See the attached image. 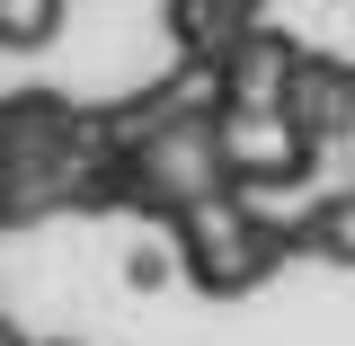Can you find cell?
I'll return each instance as SVG.
<instances>
[{"label":"cell","instance_id":"obj_2","mask_svg":"<svg viewBox=\"0 0 355 346\" xmlns=\"http://www.w3.org/2000/svg\"><path fill=\"white\" fill-rule=\"evenodd\" d=\"M169 266L205 302H249L293 266V214H275L258 196H214L187 222H169Z\"/></svg>","mask_w":355,"mask_h":346},{"label":"cell","instance_id":"obj_5","mask_svg":"<svg viewBox=\"0 0 355 346\" xmlns=\"http://www.w3.org/2000/svg\"><path fill=\"white\" fill-rule=\"evenodd\" d=\"M62 9L71 0H0V53H44L62 36Z\"/></svg>","mask_w":355,"mask_h":346},{"label":"cell","instance_id":"obj_1","mask_svg":"<svg viewBox=\"0 0 355 346\" xmlns=\"http://www.w3.org/2000/svg\"><path fill=\"white\" fill-rule=\"evenodd\" d=\"M89 178H98V107L44 80L9 89L0 98V231L89 214Z\"/></svg>","mask_w":355,"mask_h":346},{"label":"cell","instance_id":"obj_6","mask_svg":"<svg viewBox=\"0 0 355 346\" xmlns=\"http://www.w3.org/2000/svg\"><path fill=\"white\" fill-rule=\"evenodd\" d=\"M0 346H18V320H9V302H0Z\"/></svg>","mask_w":355,"mask_h":346},{"label":"cell","instance_id":"obj_3","mask_svg":"<svg viewBox=\"0 0 355 346\" xmlns=\"http://www.w3.org/2000/svg\"><path fill=\"white\" fill-rule=\"evenodd\" d=\"M160 27H169L178 62L222 71V62H231V53L266 27V0H169V9H160Z\"/></svg>","mask_w":355,"mask_h":346},{"label":"cell","instance_id":"obj_4","mask_svg":"<svg viewBox=\"0 0 355 346\" xmlns=\"http://www.w3.org/2000/svg\"><path fill=\"white\" fill-rule=\"evenodd\" d=\"M293 258L311 266H347L355 275V187H329L293 214Z\"/></svg>","mask_w":355,"mask_h":346},{"label":"cell","instance_id":"obj_7","mask_svg":"<svg viewBox=\"0 0 355 346\" xmlns=\"http://www.w3.org/2000/svg\"><path fill=\"white\" fill-rule=\"evenodd\" d=\"M18 346H71V338H18Z\"/></svg>","mask_w":355,"mask_h":346}]
</instances>
